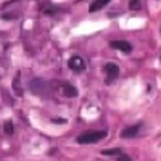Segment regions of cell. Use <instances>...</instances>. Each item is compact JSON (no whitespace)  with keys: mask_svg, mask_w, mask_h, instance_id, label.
Listing matches in <instances>:
<instances>
[{"mask_svg":"<svg viewBox=\"0 0 161 161\" xmlns=\"http://www.w3.org/2000/svg\"><path fill=\"white\" fill-rule=\"evenodd\" d=\"M106 136L105 130H87L84 134H80L77 137V143L80 145H87V143H95L98 140H102Z\"/></svg>","mask_w":161,"mask_h":161,"instance_id":"6da1fadb","label":"cell"},{"mask_svg":"<svg viewBox=\"0 0 161 161\" xmlns=\"http://www.w3.org/2000/svg\"><path fill=\"white\" fill-rule=\"evenodd\" d=\"M105 73H106V84H111L119 76V66L116 63H106L105 64Z\"/></svg>","mask_w":161,"mask_h":161,"instance_id":"7a4b0ae2","label":"cell"},{"mask_svg":"<svg viewBox=\"0 0 161 161\" xmlns=\"http://www.w3.org/2000/svg\"><path fill=\"white\" fill-rule=\"evenodd\" d=\"M68 66H69L74 73H80V71H84L86 63H84V60L80 58V57H71L69 61H68Z\"/></svg>","mask_w":161,"mask_h":161,"instance_id":"3957f363","label":"cell"},{"mask_svg":"<svg viewBox=\"0 0 161 161\" xmlns=\"http://www.w3.org/2000/svg\"><path fill=\"white\" fill-rule=\"evenodd\" d=\"M140 130V124H136V126H130V127H126L123 132H121V137L123 139H132L136 137Z\"/></svg>","mask_w":161,"mask_h":161,"instance_id":"277c9868","label":"cell"},{"mask_svg":"<svg viewBox=\"0 0 161 161\" xmlns=\"http://www.w3.org/2000/svg\"><path fill=\"white\" fill-rule=\"evenodd\" d=\"M110 45H111L113 48H116V50L124 52V53H129V52L132 50V45H130L129 42H126V40H114V42H111Z\"/></svg>","mask_w":161,"mask_h":161,"instance_id":"5b68a950","label":"cell"},{"mask_svg":"<svg viewBox=\"0 0 161 161\" xmlns=\"http://www.w3.org/2000/svg\"><path fill=\"white\" fill-rule=\"evenodd\" d=\"M61 92H63V95H64V97H69V98H73V97L77 95V89L73 87L71 84H66V82L61 86Z\"/></svg>","mask_w":161,"mask_h":161,"instance_id":"8992f818","label":"cell"},{"mask_svg":"<svg viewBox=\"0 0 161 161\" xmlns=\"http://www.w3.org/2000/svg\"><path fill=\"white\" fill-rule=\"evenodd\" d=\"M111 2V0H93V2L90 3V7H89V11H98V10H102L103 7H106Z\"/></svg>","mask_w":161,"mask_h":161,"instance_id":"52a82bcc","label":"cell"},{"mask_svg":"<svg viewBox=\"0 0 161 161\" xmlns=\"http://www.w3.org/2000/svg\"><path fill=\"white\" fill-rule=\"evenodd\" d=\"M3 130H5V134H13V124L10 123V121H7V123L3 124Z\"/></svg>","mask_w":161,"mask_h":161,"instance_id":"ba28073f","label":"cell"},{"mask_svg":"<svg viewBox=\"0 0 161 161\" xmlns=\"http://www.w3.org/2000/svg\"><path fill=\"white\" fill-rule=\"evenodd\" d=\"M103 155H121L119 148H111V150H103Z\"/></svg>","mask_w":161,"mask_h":161,"instance_id":"9c48e42d","label":"cell"},{"mask_svg":"<svg viewBox=\"0 0 161 161\" xmlns=\"http://www.w3.org/2000/svg\"><path fill=\"white\" fill-rule=\"evenodd\" d=\"M129 7H130V10H137V8H140V0H132Z\"/></svg>","mask_w":161,"mask_h":161,"instance_id":"30bf717a","label":"cell"},{"mask_svg":"<svg viewBox=\"0 0 161 161\" xmlns=\"http://www.w3.org/2000/svg\"><path fill=\"white\" fill-rule=\"evenodd\" d=\"M118 161H130V158H129L127 155H123V153H121V155L118 156Z\"/></svg>","mask_w":161,"mask_h":161,"instance_id":"8fae6325","label":"cell"},{"mask_svg":"<svg viewBox=\"0 0 161 161\" xmlns=\"http://www.w3.org/2000/svg\"><path fill=\"white\" fill-rule=\"evenodd\" d=\"M53 123H66L64 119H53Z\"/></svg>","mask_w":161,"mask_h":161,"instance_id":"7c38bea8","label":"cell"}]
</instances>
